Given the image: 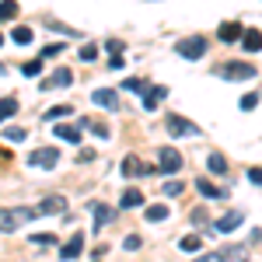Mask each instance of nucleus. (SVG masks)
Masks as SVG:
<instances>
[{
  "label": "nucleus",
  "mask_w": 262,
  "mask_h": 262,
  "mask_svg": "<svg viewBox=\"0 0 262 262\" xmlns=\"http://www.w3.org/2000/svg\"><path fill=\"white\" fill-rule=\"evenodd\" d=\"M210 171H213V175H227V158H224V154H210Z\"/></svg>",
  "instance_id": "nucleus-24"
},
{
  "label": "nucleus",
  "mask_w": 262,
  "mask_h": 262,
  "mask_svg": "<svg viewBox=\"0 0 262 262\" xmlns=\"http://www.w3.org/2000/svg\"><path fill=\"white\" fill-rule=\"evenodd\" d=\"M168 213H171V210H168V206H164V203H154V206H147V221H168Z\"/></svg>",
  "instance_id": "nucleus-23"
},
{
  "label": "nucleus",
  "mask_w": 262,
  "mask_h": 262,
  "mask_svg": "<svg viewBox=\"0 0 262 262\" xmlns=\"http://www.w3.org/2000/svg\"><path fill=\"white\" fill-rule=\"evenodd\" d=\"M122 248H126V252H137V248H140V238H137V234H129V238L122 242Z\"/></svg>",
  "instance_id": "nucleus-37"
},
{
  "label": "nucleus",
  "mask_w": 262,
  "mask_h": 262,
  "mask_svg": "<svg viewBox=\"0 0 262 262\" xmlns=\"http://www.w3.org/2000/svg\"><path fill=\"white\" fill-rule=\"evenodd\" d=\"M245 221V213L242 210H227L224 217H217V224H213V231H221V234H231V231H238Z\"/></svg>",
  "instance_id": "nucleus-9"
},
{
  "label": "nucleus",
  "mask_w": 262,
  "mask_h": 262,
  "mask_svg": "<svg viewBox=\"0 0 262 262\" xmlns=\"http://www.w3.org/2000/svg\"><path fill=\"white\" fill-rule=\"evenodd\" d=\"M74 84V74L67 70V67H60V70H53L46 81H42V91H60V88H70Z\"/></svg>",
  "instance_id": "nucleus-8"
},
{
  "label": "nucleus",
  "mask_w": 262,
  "mask_h": 262,
  "mask_svg": "<svg viewBox=\"0 0 262 262\" xmlns=\"http://www.w3.org/2000/svg\"><path fill=\"white\" fill-rule=\"evenodd\" d=\"M81 126H88V129H91V133H95L98 140H108V126H105V122H98V119H88V116H84V119H81Z\"/></svg>",
  "instance_id": "nucleus-20"
},
{
  "label": "nucleus",
  "mask_w": 262,
  "mask_h": 262,
  "mask_svg": "<svg viewBox=\"0 0 262 262\" xmlns=\"http://www.w3.org/2000/svg\"><path fill=\"white\" fill-rule=\"evenodd\" d=\"M0 42H4V35H0Z\"/></svg>",
  "instance_id": "nucleus-44"
},
{
  "label": "nucleus",
  "mask_w": 262,
  "mask_h": 262,
  "mask_svg": "<svg viewBox=\"0 0 262 262\" xmlns=\"http://www.w3.org/2000/svg\"><path fill=\"white\" fill-rule=\"evenodd\" d=\"M179 192H185L182 182H168V185H164V196H179Z\"/></svg>",
  "instance_id": "nucleus-35"
},
{
  "label": "nucleus",
  "mask_w": 262,
  "mask_h": 262,
  "mask_svg": "<svg viewBox=\"0 0 262 262\" xmlns=\"http://www.w3.org/2000/svg\"><path fill=\"white\" fill-rule=\"evenodd\" d=\"M242 46H245V53H259V49H262V35H259V32H245Z\"/></svg>",
  "instance_id": "nucleus-21"
},
{
  "label": "nucleus",
  "mask_w": 262,
  "mask_h": 262,
  "mask_svg": "<svg viewBox=\"0 0 262 262\" xmlns=\"http://www.w3.org/2000/svg\"><path fill=\"white\" fill-rule=\"evenodd\" d=\"M182 168V154L175 147H161L158 150V175H175Z\"/></svg>",
  "instance_id": "nucleus-4"
},
{
  "label": "nucleus",
  "mask_w": 262,
  "mask_h": 262,
  "mask_svg": "<svg viewBox=\"0 0 262 262\" xmlns=\"http://www.w3.org/2000/svg\"><path fill=\"white\" fill-rule=\"evenodd\" d=\"M213 262H248V252L242 245H224L221 252H213Z\"/></svg>",
  "instance_id": "nucleus-10"
},
{
  "label": "nucleus",
  "mask_w": 262,
  "mask_h": 262,
  "mask_svg": "<svg viewBox=\"0 0 262 262\" xmlns=\"http://www.w3.org/2000/svg\"><path fill=\"white\" fill-rule=\"evenodd\" d=\"M39 70H42V60H28L25 63V77H35Z\"/></svg>",
  "instance_id": "nucleus-33"
},
{
  "label": "nucleus",
  "mask_w": 262,
  "mask_h": 262,
  "mask_svg": "<svg viewBox=\"0 0 262 262\" xmlns=\"http://www.w3.org/2000/svg\"><path fill=\"white\" fill-rule=\"evenodd\" d=\"M164 98H168V88H161V84H158V88H147V91H143V108L154 112L158 101H164Z\"/></svg>",
  "instance_id": "nucleus-13"
},
{
  "label": "nucleus",
  "mask_w": 262,
  "mask_h": 262,
  "mask_svg": "<svg viewBox=\"0 0 262 262\" xmlns=\"http://www.w3.org/2000/svg\"><path fill=\"white\" fill-rule=\"evenodd\" d=\"M4 137H7V140H14V143H21L25 137H28V133H25L21 126H7V129H4Z\"/></svg>",
  "instance_id": "nucleus-30"
},
{
  "label": "nucleus",
  "mask_w": 262,
  "mask_h": 262,
  "mask_svg": "<svg viewBox=\"0 0 262 262\" xmlns=\"http://www.w3.org/2000/svg\"><path fill=\"white\" fill-rule=\"evenodd\" d=\"M122 210H137V206H143V192L140 189H126L122 192V200H119Z\"/></svg>",
  "instance_id": "nucleus-16"
},
{
  "label": "nucleus",
  "mask_w": 262,
  "mask_h": 262,
  "mask_svg": "<svg viewBox=\"0 0 262 262\" xmlns=\"http://www.w3.org/2000/svg\"><path fill=\"white\" fill-rule=\"evenodd\" d=\"M56 161H60V150H56V147H39V150L28 154V164H32V168H53Z\"/></svg>",
  "instance_id": "nucleus-6"
},
{
  "label": "nucleus",
  "mask_w": 262,
  "mask_h": 262,
  "mask_svg": "<svg viewBox=\"0 0 262 262\" xmlns=\"http://www.w3.org/2000/svg\"><path fill=\"white\" fill-rule=\"evenodd\" d=\"M35 245H56V234H32Z\"/></svg>",
  "instance_id": "nucleus-36"
},
{
  "label": "nucleus",
  "mask_w": 262,
  "mask_h": 262,
  "mask_svg": "<svg viewBox=\"0 0 262 262\" xmlns=\"http://www.w3.org/2000/svg\"><path fill=\"white\" fill-rule=\"evenodd\" d=\"M35 221V210L32 206H11V210H0V231L4 234H11V231H18L21 224Z\"/></svg>",
  "instance_id": "nucleus-1"
},
{
  "label": "nucleus",
  "mask_w": 262,
  "mask_h": 262,
  "mask_svg": "<svg viewBox=\"0 0 262 262\" xmlns=\"http://www.w3.org/2000/svg\"><path fill=\"white\" fill-rule=\"evenodd\" d=\"M77 161H81V164H88V161H95V150H81V154H77Z\"/></svg>",
  "instance_id": "nucleus-39"
},
{
  "label": "nucleus",
  "mask_w": 262,
  "mask_h": 262,
  "mask_svg": "<svg viewBox=\"0 0 262 262\" xmlns=\"http://www.w3.org/2000/svg\"><path fill=\"white\" fill-rule=\"evenodd\" d=\"M122 63H126L122 56H112V60H108V67H112V70H122Z\"/></svg>",
  "instance_id": "nucleus-41"
},
{
  "label": "nucleus",
  "mask_w": 262,
  "mask_h": 262,
  "mask_svg": "<svg viewBox=\"0 0 262 262\" xmlns=\"http://www.w3.org/2000/svg\"><path fill=\"white\" fill-rule=\"evenodd\" d=\"M196 262H213V255H200V259H196Z\"/></svg>",
  "instance_id": "nucleus-42"
},
{
  "label": "nucleus",
  "mask_w": 262,
  "mask_h": 262,
  "mask_svg": "<svg viewBox=\"0 0 262 262\" xmlns=\"http://www.w3.org/2000/svg\"><path fill=\"white\" fill-rule=\"evenodd\" d=\"M0 77H4V63H0Z\"/></svg>",
  "instance_id": "nucleus-43"
},
{
  "label": "nucleus",
  "mask_w": 262,
  "mask_h": 262,
  "mask_svg": "<svg viewBox=\"0 0 262 262\" xmlns=\"http://www.w3.org/2000/svg\"><path fill=\"white\" fill-rule=\"evenodd\" d=\"M196 189H200V196H206V200H224V189H217L210 179H200V182H196Z\"/></svg>",
  "instance_id": "nucleus-17"
},
{
  "label": "nucleus",
  "mask_w": 262,
  "mask_h": 262,
  "mask_svg": "<svg viewBox=\"0 0 262 262\" xmlns=\"http://www.w3.org/2000/svg\"><path fill=\"white\" fill-rule=\"evenodd\" d=\"M164 126H168V133H171V137H196V133H200V126H196V122H192V119H182V116H168Z\"/></svg>",
  "instance_id": "nucleus-5"
},
{
  "label": "nucleus",
  "mask_w": 262,
  "mask_h": 262,
  "mask_svg": "<svg viewBox=\"0 0 262 262\" xmlns=\"http://www.w3.org/2000/svg\"><path fill=\"white\" fill-rule=\"evenodd\" d=\"M63 116H74V108H70V105H56V108H49V112H46V119H49V122L63 119Z\"/></svg>",
  "instance_id": "nucleus-29"
},
{
  "label": "nucleus",
  "mask_w": 262,
  "mask_h": 262,
  "mask_svg": "<svg viewBox=\"0 0 262 262\" xmlns=\"http://www.w3.org/2000/svg\"><path fill=\"white\" fill-rule=\"evenodd\" d=\"M217 77L248 81V77H255V67H252V63H242V60H231V63H221V67H217Z\"/></svg>",
  "instance_id": "nucleus-2"
},
{
  "label": "nucleus",
  "mask_w": 262,
  "mask_h": 262,
  "mask_svg": "<svg viewBox=\"0 0 262 262\" xmlns=\"http://www.w3.org/2000/svg\"><path fill=\"white\" fill-rule=\"evenodd\" d=\"M11 39H14V46H28V42H32V28H25V25H18V28L11 32Z\"/></svg>",
  "instance_id": "nucleus-25"
},
{
  "label": "nucleus",
  "mask_w": 262,
  "mask_h": 262,
  "mask_svg": "<svg viewBox=\"0 0 262 262\" xmlns=\"http://www.w3.org/2000/svg\"><path fill=\"white\" fill-rule=\"evenodd\" d=\"M91 101L101 105V108H108V112H116V108H119V95H116L112 88H98V91H91Z\"/></svg>",
  "instance_id": "nucleus-11"
},
{
  "label": "nucleus",
  "mask_w": 262,
  "mask_h": 262,
  "mask_svg": "<svg viewBox=\"0 0 262 262\" xmlns=\"http://www.w3.org/2000/svg\"><path fill=\"white\" fill-rule=\"evenodd\" d=\"M248 179L255 182V185H262V168H252V171H248Z\"/></svg>",
  "instance_id": "nucleus-40"
},
{
  "label": "nucleus",
  "mask_w": 262,
  "mask_h": 262,
  "mask_svg": "<svg viewBox=\"0 0 262 262\" xmlns=\"http://www.w3.org/2000/svg\"><path fill=\"white\" fill-rule=\"evenodd\" d=\"M217 35H221V42H238V39L245 35V28L238 25V21H224V25H221V32H217Z\"/></svg>",
  "instance_id": "nucleus-14"
},
{
  "label": "nucleus",
  "mask_w": 262,
  "mask_h": 262,
  "mask_svg": "<svg viewBox=\"0 0 262 262\" xmlns=\"http://www.w3.org/2000/svg\"><path fill=\"white\" fill-rule=\"evenodd\" d=\"M95 56H98V46H95V42L81 46V60H84V63H95Z\"/></svg>",
  "instance_id": "nucleus-31"
},
{
  "label": "nucleus",
  "mask_w": 262,
  "mask_h": 262,
  "mask_svg": "<svg viewBox=\"0 0 262 262\" xmlns=\"http://www.w3.org/2000/svg\"><path fill=\"white\" fill-rule=\"evenodd\" d=\"M63 210H67V200L63 196H49V200H42L35 206V213H63Z\"/></svg>",
  "instance_id": "nucleus-15"
},
{
  "label": "nucleus",
  "mask_w": 262,
  "mask_h": 262,
  "mask_svg": "<svg viewBox=\"0 0 262 262\" xmlns=\"http://www.w3.org/2000/svg\"><path fill=\"white\" fill-rule=\"evenodd\" d=\"M91 213H95V227H98V231H101V224L112 221V210H108L105 203H91Z\"/></svg>",
  "instance_id": "nucleus-19"
},
{
  "label": "nucleus",
  "mask_w": 262,
  "mask_h": 262,
  "mask_svg": "<svg viewBox=\"0 0 262 262\" xmlns=\"http://www.w3.org/2000/svg\"><path fill=\"white\" fill-rule=\"evenodd\" d=\"M206 46H210V42L203 39V35H189V39H182L175 49H179V56H185V60H203Z\"/></svg>",
  "instance_id": "nucleus-3"
},
{
  "label": "nucleus",
  "mask_w": 262,
  "mask_h": 262,
  "mask_svg": "<svg viewBox=\"0 0 262 262\" xmlns=\"http://www.w3.org/2000/svg\"><path fill=\"white\" fill-rule=\"evenodd\" d=\"M60 53H63V46H60V42H53V46H46V49H42L39 60H46V56H60Z\"/></svg>",
  "instance_id": "nucleus-34"
},
{
  "label": "nucleus",
  "mask_w": 262,
  "mask_h": 262,
  "mask_svg": "<svg viewBox=\"0 0 262 262\" xmlns=\"http://www.w3.org/2000/svg\"><path fill=\"white\" fill-rule=\"evenodd\" d=\"M255 105H259V95H255V91H248V95L242 98V108H245V112H252Z\"/></svg>",
  "instance_id": "nucleus-32"
},
{
  "label": "nucleus",
  "mask_w": 262,
  "mask_h": 262,
  "mask_svg": "<svg viewBox=\"0 0 262 262\" xmlns=\"http://www.w3.org/2000/svg\"><path fill=\"white\" fill-rule=\"evenodd\" d=\"M200 234H185V238H182V242H179V248H182V252H200Z\"/></svg>",
  "instance_id": "nucleus-26"
},
{
  "label": "nucleus",
  "mask_w": 262,
  "mask_h": 262,
  "mask_svg": "<svg viewBox=\"0 0 262 262\" xmlns=\"http://www.w3.org/2000/svg\"><path fill=\"white\" fill-rule=\"evenodd\" d=\"M108 53H112V56H119V53H122V42L119 39H108Z\"/></svg>",
  "instance_id": "nucleus-38"
},
{
  "label": "nucleus",
  "mask_w": 262,
  "mask_h": 262,
  "mask_svg": "<svg viewBox=\"0 0 262 262\" xmlns=\"http://www.w3.org/2000/svg\"><path fill=\"white\" fill-rule=\"evenodd\" d=\"M56 137H60V140H70V143H81V126H67V122H60V126H56Z\"/></svg>",
  "instance_id": "nucleus-18"
},
{
  "label": "nucleus",
  "mask_w": 262,
  "mask_h": 262,
  "mask_svg": "<svg viewBox=\"0 0 262 262\" xmlns=\"http://www.w3.org/2000/svg\"><path fill=\"white\" fill-rule=\"evenodd\" d=\"M81 252H84V234H81V231H74V234H70V242L60 248V259H77Z\"/></svg>",
  "instance_id": "nucleus-12"
},
{
  "label": "nucleus",
  "mask_w": 262,
  "mask_h": 262,
  "mask_svg": "<svg viewBox=\"0 0 262 262\" xmlns=\"http://www.w3.org/2000/svg\"><path fill=\"white\" fill-rule=\"evenodd\" d=\"M14 112H18V98H11V95H7V98H0V122H7Z\"/></svg>",
  "instance_id": "nucleus-22"
},
{
  "label": "nucleus",
  "mask_w": 262,
  "mask_h": 262,
  "mask_svg": "<svg viewBox=\"0 0 262 262\" xmlns=\"http://www.w3.org/2000/svg\"><path fill=\"white\" fill-rule=\"evenodd\" d=\"M122 91H133V95H143V91H147V84H143L140 77H126V81H122Z\"/></svg>",
  "instance_id": "nucleus-27"
},
{
  "label": "nucleus",
  "mask_w": 262,
  "mask_h": 262,
  "mask_svg": "<svg viewBox=\"0 0 262 262\" xmlns=\"http://www.w3.org/2000/svg\"><path fill=\"white\" fill-rule=\"evenodd\" d=\"M11 18H18V4L14 0H4L0 4V21H11Z\"/></svg>",
  "instance_id": "nucleus-28"
},
{
  "label": "nucleus",
  "mask_w": 262,
  "mask_h": 262,
  "mask_svg": "<svg viewBox=\"0 0 262 262\" xmlns=\"http://www.w3.org/2000/svg\"><path fill=\"white\" fill-rule=\"evenodd\" d=\"M158 168H150V164H143L137 154H129V158H122V175L126 179H140V175H154Z\"/></svg>",
  "instance_id": "nucleus-7"
}]
</instances>
